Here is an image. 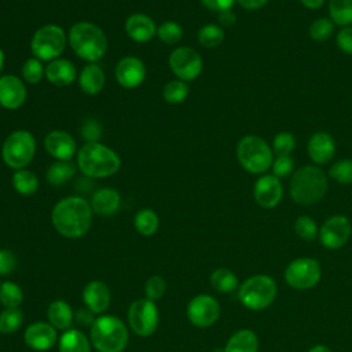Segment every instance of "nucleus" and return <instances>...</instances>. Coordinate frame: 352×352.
I'll use <instances>...</instances> for the list:
<instances>
[{
	"mask_svg": "<svg viewBox=\"0 0 352 352\" xmlns=\"http://www.w3.org/2000/svg\"><path fill=\"white\" fill-rule=\"evenodd\" d=\"M23 301L21 286L12 280L0 283V302L4 308H19Z\"/></svg>",
	"mask_w": 352,
	"mask_h": 352,
	"instance_id": "nucleus-34",
	"label": "nucleus"
},
{
	"mask_svg": "<svg viewBox=\"0 0 352 352\" xmlns=\"http://www.w3.org/2000/svg\"><path fill=\"white\" fill-rule=\"evenodd\" d=\"M76 173V165L70 161H56L54 162L45 173V179L52 186H62Z\"/></svg>",
	"mask_w": 352,
	"mask_h": 352,
	"instance_id": "nucleus-33",
	"label": "nucleus"
},
{
	"mask_svg": "<svg viewBox=\"0 0 352 352\" xmlns=\"http://www.w3.org/2000/svg\"><path fill=\"white\" fill-rule=\"evenodd\" d=\"M224 29L217 23H206L198 30V43L205 48H216L224 41Z\"/></svg>",
	"mask_w": 352,
	"mask_h": 352,
	"instance_id": "nucleus-35",
	"label": "nucleus"
},
{
	"mask_svg": "<svg viewBox=\"0 0 352 352\" xmlns=\"http://www.w3.org/2000/svg\"><path fill=\"white\" fill-rule=\"evenodd\" d=\"M91 208L99 216H111L120 209L121 195L117 190L110 187L99 188L91 198Z\"/></svg>",
	"mask_w": 352,
	"mask_h": 352,
	"instance_id": "nucleus-23",
	"label": "nucleus"
},
{
	"mask_svg": "<svg viewBox=\"0 0 352 352\" xmlns=\"http://www.w3.org/2000/svg\"><path fill=\"white\" fill-rule=\"evenodd\" d=\"M12 187L21 195H32L38 188V177L28 169H18L12 175Z\"/></svg>",
	"mask_w": 352,
	"mask_h": 352,
	"instance_id": "nucleus-31",
	"label": "nucleus"
},
{
	"mask_svg": "<svg viewBox=\"0 0 352 352\" xmlns=\"http://www.w3.org/2000/svg\"><path fill=\"white\" fill-rule=\"evenodd\" d=\"M18 258L10 249H0V276L12 274L16 268Z\"/></svg>",
	"mask_w": 352,
	"mask_h": 352,
	"instance_id": "nucleus-47",
	"label": "nucleus"
},
{
	"mask_svg": "<svg viewBox=\"0 0 352 352\" xmlns=\"http://www.w3.org/2000/svg\"><path fill=\"white\" fill-rule=\"evenodd\" d=\"M36 153V139L25 129L10 133L1 146V158L4 164L15 170L26 168Z\"/></svg>",
	"mask_w": 352,
	"mask_h": 352,
	"instance_id": "nucleus-8",
	"label": "nucleus"
},
{
	"mask_svg": "<svg viewBox=\"0 0 352 352\" xmlns=\"http://www.w3.org/2000/svg\"><path fill=\"white\" fill-rule=\"evenodd\" d=\"M77 166L91 179L113 176L121 166L120 155L99 142H87L77 150Z\"/></svg>",
	"mask_w": 352,
	"mask_h": 352,
	"instance_id": "nucleus-3",
	"label": "nucleus"
},
{
	"mask_svg": "<svg viewBox=\"0 0 352 352\" xmlns=\"http://www.w3.org/2000/svg\"><path fill=\"white\" fill-rule=\"evenodd\" d=\"M78 85L87 95H98L104 87V73L96 63H88L78 76Z\"/></svg>",
	"mask_w": 352,
	"mask_h": 352,
	"instance_id": "nucleus-25",
	"label": "nucleus"
},
{
	"mask_svg": "<svg viewBox=\"0 0 352 352\" xmlns=\"http://www.w3.org/2000/svg\"><path fill=\"white\" fill-rule=\"evenodd\" d=\"M336 44L346 55H352V26H344L337 32Z\"/></svg>",
	"mask_w": 352,
	"mask_h": 352,
	"instance_id": "nucleus-48",
	"label": "nucleus"
},
{
	"mask_svg": "<svg viewBox=\"0 0 352 352\" xmlns=\"http://www.w3.org/2000/svg\"><path fill=\"white\" fill-rule=\"evenodd\" d=\"M278 294L276 280L267 274H256L238 287L239 302L250 311H264L271 307Z\"/></svg>",
	"mask_w": 352,
	"mask_h": 352,
	"instance_id": "nucleus-6",
	"label": "nucleus"
},
{
	"mask_svg": "<svg viewBox=\"0 0 352 352\" xmlns=\"http://www.w3.org/2000/svg\"><path fill=\"white\" fill-rule=\"evenodd\" d=\"M209 280L213 289H216L220 293H231L234 290H238L241 285L238 276L228 268H216L210 274Z\"/></svg>",
	"mask_w": 352,
	"mask_h": 352,
	"instance_id": "nucleus-30",
	"label": "nucleus"
},
{
	"mask_svg": "<svg viewBox=\"0 0 352 352\" xmlns=\"http://www.w3.org/2000/svg\"><path fill=\"white\" fill-rule=\"evenodd\" d=\"M128 338L129 333L125 323L114 315L95 318L89 330V341L98 352H122Z\"/></svg>",
	"mask_w": 352,
	"mask_h": 352,
	"instance_id": "nucleus-5",
	"label": "nucleus"
},
{
	"mask_svg": "<svg viewBox=\"0 0 352 352\" xmlns=\"http://www.w3.org/2000/svg\"><path fill=\"white\" fill-rule=\"evenodd\" d=\"M82 301L94 314L104 312L110 305V290L102 280H91L82 289Z\"/></svg>",
	"mask_w": 352,
	"mask_h": 352,
	"instance_id": "nucleus-21",
	"label": "nucleus"
},
{
	"mask_svg": "<svg viewBox=\"0 0 352 352\" xmlns=\"http://www.w3.org/2000/svg\"><path fill=\"white\" fill-rule=\"evenodd\" d=\"M4 60H6V55H4V51L0 48V72L3 70V66H4Z\"/></svg>",
	"mask_w": 352,
	"mask_h": 352,
	"instance_id": "nucleus-55",
	"label": "nucleus"
},
{
	"mask_svg": "<svg viewBox=\"0 0 352 352\" xmlns=\"http://www.w3.org/2000/svg\"><path fill=\"white\" fill-rule=\"evenodd\" d=\"M235 1L236 0H201L204 7H206L208 10L216 11V12L231 10Z\"/></svg>",
	"mask_w": 352,
	"mask_h": 352,
	"instance_id": "nucleus-49",
	"label": "nucleus"
},
{
	"mask_svg": "<svg viewBox=\"0 0 352 352\" xmlns=\"http://www.w3.org/2000/svg\"><path fill=\"white\" fill-rule=\"evenodd\" d=\"M307 352H333L327 345H323V344H318V345H314L311 346Z\"/></svg>",
	"mask_w": 352,
	"mask_h": 352,
	"instance_id": "nucleus-54",
	"label": "nucleus"
},
{
	"mask_svg": "<svg viewBox=\"0 0 352 352\" xmlns=\"http://www.w3.org/2000/svg\"><path fill=\"white\" fill-rule=\"evenodd\" d=\"M307 154L312 160L314 165H324L336 154V140L334 138L323 131L315 132L307 143Z\"/></svg>",
	"mask_w": 352,
	"mask_h": 352,
	"instance_id": "nucleus-20",
	"label": "nucleus"
},
{
	"mask_svg": "<svg viewBox=\"0 0 352 352\" xmlns=\"http://www.w3.org/2000/svg\"><path fill=\"white\" fill-rule=\"evenodd\" d=\"M94 312L91 309H88L87 307L85 308H80L74 312V320L78 323V324H82V326H92L95 318H94Z\"/></svg>",
	"mask_w": 352,
	"mask_h": 352,
	"instance_id": "nucleus-50",
	"label": "nucleus"
},
{
	"mask_svg": "<svg viewBox=\"0 0 352 352\" xmlns=\"http://www.w3.org/2000/svg\"><path fill=\"white\" fill-rule=\"evenodd\" d=\"M25 344L33 351H47L58 341V330L50 322H34L23 331Z\"/></svg>",
	"mask_w": 352,
	"mask_h": 352,
	"instance_id": "nucleus-16",
	"label": "nucleus"
},
{
	"mask_svg": "<svg viewBox=\"0 0 352 352\" xmlns=\"http://www.w3.org/2000/svg\"><path fill=\"white\" fill-rule=\"evenodd\" d=\"M272 175L278 179L290 177L296 170V164L292 155H283V157H275L271 165Z\"/></svg>",
	"mask_w": 352,
	"mask_h": 352,
	"instance_id": "nucleus-45",
	"label": "nucleus"
},
{
	"mask_svg": "<svg viewBox=\"0 0 352 352\" xmlns=\"http://www.w3.org/2000/svg\"><path fill=\"white\" fill-rule=\"evenodd\" d=\"M166 290V282L161 275H153L146 280L144 285V296L147 300L157 301L161 300Z\"/></svg>",
	"mask_w": 352,
	"mask_h": 352,
	"instance_id": "nucleus-44",
	"label": "nucleus"
},
{
	"mask_svg": "<svg viewBox=\"0 0 352 352\" xmlns=\"http://www.w3.org/2000/svg\"><path fill=\"white\" fill-rule=\"evenodd\" d=\"M160 312L154 301L140 298L133 301L128 308V324L139 337L151 336L158 326Z\"/></svg>",
	"mask_w": 352,
	"mask_h": 352,
	"instance_id": "nucleus-11",
	"label": "nucleus"
},
{
	"mask_svg": "<svg viewBox=\"0 0 352 352\" xmlns=\"http://www.w3.org/2000/svg\"><path fill=\"white\" fill-rule=\"evenodd\" d=\"M67 40L74 54L88 63H96L107 50L104 32L92 22L74 23L69 30Z\"/></svg>",
	"mask_w": 352,
	"mask_h": 352,
	"instance_id": "nucleus-4",
	"label": "nucleus"
},
{
	"mask_svg": "<svg viewBox=\"0 0 352 352\" xmlns=\"http://www.w3.org/2000/svg\"><path fill=\"white\" fill-rule=\"evenodd\" d=\"M187 319L197 327H210L220 316L219 301L206 293L197 294L187 304Z\"/></svg>",
	"mask_w": 352,
	"mask_h": 352,
	"instance_id": "nucleus-14",
	"label": "nucleus"
},
{
	"mask_svg": "<svg viewBox=\"0 0 352 352\" xmlns=\"http://www.w3.org/2000/svg\"><path fill=\"white\" fill-rule=\"evenodd\" d=\"M25 82L12 74L0 77V106L7 110L19 109L26 100Z\"/></svg>",
	"mask_w": 352,
	"mask_h": 352,
	"instance_id": "nucleus-18",
	"label": "nucleus"
},
{
	"mask_svg": "<svg viewBox=\"0 0 352 352\" xmlns=\"http://www.w3.org/2000/svg\"><path fill=\"white\" fill-rule=\"evenodd\" d=\"M326 0H300V3L308 10H318L324 4Z\"/></svg>",
	"mask_w": 352,
	"mask_h": 352,
	"instance_id": "nucleus-53",
	"label": "nucleus"
},
{
	"mask_svg": "<svg viewBox=\"0 0 352 352\" xmlns=\"http://www.w3.org/2000/svg\"><path fill=\"white\" fill-rule=\"evenodd\" d=\"M223 351L224 352H257L258 337L250 329H239L230 336Z\"/></svg>",
	"mask_w": 352,
	"mask_h": 352,
	"instance_id": "nucleus-26",
	"label": "nucleus"
},
{
	"mask_svg": "<svg viewBox=\"0 0 352 352\" xmlns=\"http://www.w3.org/2000/svg\"><path fill=\"white\" fill-rule=\"evenodd\" d=\"M91 345L88 337L76 329L65 330L58 340L59 352H91Z\"/></svg>",
	"mask_w": 352,
	"mask_h": 352,
	"instance_id": "nucleus-28",
	"label": "nucleus"
},
{
	"mask_svg": "<svg viewBox=\"0 0 352 352\" xmlns=\"http://www.w3.org/2000/svg\"><path fill=\"white\" fill-rule=\"evenodd\" d=\"M217 25L221 26V28H232L236 22V15L235 12L231 10H226V11H221L219 12V16H217Z\"/></svg>",
	"mask_w": 352,
	"mask_h": 352,
	"instance_id": "nucleus-51",
	"label": "nucleus"
},
{
	"mask_svg": "<svg viewBox=\"0 0 352 352\" xmlns=\"http://www.w3.org/2000/svg\"><path fill=\"white\" fill-rule=\"evenodd\" d=\"M327 176L340 184H351L352 183V160L342 158L336 161L330 166Z\"/></svg>",
	"mask_w": 352,
	"mask_h": 352,
	"instance_id": "nucleus-41",
	"label": "nucleus"
},
{
	"mask_svg": "<svg viewBox=\"0 0 352 352\" xmlns=\"http://www.w3.org/2000/svg\"><path fill=\"white\" fill-rule=\"evenodd\" d=\"M65 30L54 23L38 28L30 41V50L34 58L40 60H54L60 56L66 47Z\"/></svg>",
	"mask_w": 352,
	"mask_h": 352,
	"instance_id": "nucleus-9",
	"label": "nucleus"
},
{
	"mask_svg": "<svg viewBox=\"0 0 352 352\" xmlns=\"http://www.w3.org/2000/svg\"><path fill=\"white\" fill-rule=\"evenodd\" d=\"M116 80L124 88L132 89L139 87L146 78V66L136 56H124L116 65Z\"/></svg>",
	"mask_w": 352,
	"mask_h": 352,
	"instance_id": "nucleus-17",
	"label": "nucleus"
},
{
	"mask_svg": "<svg viewBox=\"0 0 352 352\" xmlns=\"http://www.w3.org/2000/svg\"><path fill=\"white\" fill-rule=\"evenodd\" d=\"M270 0H236V3L249 11H254V10H260L263 8Z\"/></svg>",
	"mask_w": 352,
	"mask_h": 352,
	"instance_id": "nucleus-52",
	"label": "nucleus"
},
{
	"mask_svg": "<svg viewBox=\"0 0 352 352\" xmlns=\"http://www.w3.org/2000/svg\"><path fill=\"white\" fill-rule=\"evenodd\" d=\"M22 76L28 84H38L45 76V69L43 67L41 60L34 56L26 59L22 66Z\"/></svg>",
	"mask_w": 352,
	"mask_h": 352,
	"instance_id": "nucleus-42",
	"label": "nucleus"
},
{
	"mask_svg": "<svg viewBox=\"0 0 352 352\" xmlns=\"http://www.w3.org/2000/svg\"><path fill=\"white\" fill-rule=\"evenodd\" d=\"M285 280L294 290H309L322 278V267L316 258L298 257L292 260L285 270Z\"/></svg>",
	"mask_w": 352,
	"mask_h": 352,
	"instance_id": "nucleus-10",
	"label": "nucleus"
},
{
	"mask_svg": "<svg viewBox=\"0 0 352 352\" xmlns=\"http://www.w3.org/2000/svg\"><path fill=\"white\" fill-rule=\"evenodd\" d=\"M77 76L74 65L67 59H54L45 67L47 80L56 87L70 85Z\"/></svg>",
	"mask_w": 352,
	"mask_h": 352,
	"instance_id": "nucleus-24",
	"label": "nucleus"
},
{
	"mask_svg": "<svg viewBox=\"0 0 352 352\" xmlns=\"http://www.w3.org/2000/svg\"><path fill=\"white\" fill-rule=\"evenodd\" d=\"M271 148L274 151L275 157H283V155H292V153L296 148V138L292 132L282 131L276 133L272 139Z\"/></svg>",
	"mask_w": 352,
	"mask_h": 352,
	"instance_id": "nucleus-40",
	"label": "nucleus"
},
{
	"mask_svg": "<svg viewBox=\"0 0 352 352\" xmlns=\"http://www.w3.org/2000/svg\"><path fill=\"white\" fill-rule=\"evenodd\" d=\"M294 232L298 238L305 242H312L319 236V227L318 223L308 214H301L294 220L293 224Z\"/></svg>",
	"mask_w": 352,
	"mask_h": 352,
	"instance_id": "nucleus-36",
	"label": "nucleus"
},
{
	"mask_svg": "<svg viewBox=\"0 0 352 352\" xmlns=\"http://www.w3.org/2000/svg\"><path fill=\"white\" fill-rule=\"evenodd\" d=\"M188 92H190V88L186 84V81L172 80L165 84L164 89H162V96L168 103L179 104L187 98Z\"/></svg>",
	"mask_w": 352,
	"mask_h": 352,
	"instance_id": "nucleus-39",
	"label": "nucleus"
},
{
	"mask_svg": "<svg viewBox=\"0 0 352 352\" xmlns=\"http://www.w3.org/2000/svg\"><path fill=\"white\" fill-rule=\"evenodd\" d=\"M125 32L133 41L147 43L157 34V26L148 15L135 12L126 18Z\"/></svg>",
	"mask_w": 352,
	"mask_h": 352,
	"instance_id": "nucleus-22",
	"label": "nucleus"
},
{
	"mask_svg": "<svg viewBox=\"0 0 352 352\" xmlns=\"http://www.w3.org/2000/svg\"><path fill=\"white\" fill-rule=\"evenodd\" d=\"M81 135L87 142H98L102 135V124L96 118H88L82 122Z\"/></svg>",
	"mask_w": 352,
	"mask_h": 352,
	"instance_id": "nucleus-46",
	"label": "nucleus"
},
{
	"mask_svg": "<svg viewBox=\"0 0 352 352\" xmlns=\"http://www.w3.org/2000/svg\"><path fill=\"white\" fill-rule=\"evenodd\" d=\"M329 15L334 25L352 26V0H329Z\"/></svg>",
	"mask_w": 352,
	"mask_h": 352,
	"instance_id": "nucleus-32",
	"label": "nucleus"
},
{
	"mask_svg": "<svg viewBox=\"0 0 352 352\" xmlns=\"http://www.w3.org/2000/svg\"><path fill=\"white\" fill-rule=\"evenodd\" d=\"M47 319L56 330H69L73 320L74 312L72 307L63 300H54L47 309Z\"/></svg>",
	"mask_w": 352,
	"mask_h": 352,
	"instance_id": "nucleus-27",
	"label": "nucleus"
},
{
	"mask_svg": "<svg viewBox=\"0 0 352 352\" xmlns=\"http://www.w3.org/2000/svg\"><path fill=\"white\" fill-rule=\"evenodd\" d=\"M274 158L271 146L257 135H246L236 144V160L252 175H264L271 169Z\"/></svg>",
	"mask_w": 352,
	"mask_h": 352,
	"instance_id": "nucleus-7",
	"label": "nucleus"
},
{
	"mask_svg": "<svg viewBox=\"0 0 352 352\" xmlns=\"http://www.w3.org/2000/svg\"><path fill=\"white\" fill-rule=\"evenodd\" d=\"M23 323V314L19 308H4L0 312V333L11 334Z\"/></svg>",
	"mask_w": 352,
	"mask_h": 352,
	"instance_id": "nucleus-38",
	"label": "nucleus"
},
{
	"mask_svg": "<svg viewBox=\"0 0 352 352\" xmlns=\"http://www.w3.org/2000/svg\"><path fill=\"white\" fill-rule=\"evenodd\" d=\"M157 36L165 44H176L183 36V29L177 22L166 21L157 28Z\"/></svg>",
	"mask_w": 352,
	"mask_h": 352,
	"instance_id": "nucleus-43",
	"label": "nucleus"
},
{
	"mask_svg": "<svg viewBox=\"0 0 352 352\" xmlns=\"http://www.w3.org/2000/svg\"><path fill=\"white\" fill-rule=\"evenodd\" d=\"M329 187L327 173L318 165H304L294 170L289 182L290 198L301 206L318 204Z\"/></svg>",
	"mask_w": 352,
	"mask_h": 352,
	"instance_id": "nucleus-2",
	"label": "nucleus"
},
{
	"mask_svg": "<svg viewBox=\"0 0 352 352\" xmlns=\"http://www.w3.org/2000/svg\"><path fill=\"white\" fill-rule=\"evenodd\" d=\"M45 151L58 161H70L77 153V143L66 131H51L44 139Z\"/></svg>",
	"mask_w": 352,
	"mask_h": 352,
	"instance_id": "nucleus-19",
	"label": "nucleus"
},
{
	"mask_svg": "<svg viewBox=\"0 0 352 352\" xmlns=\"http://www.w3.org/2000/svg\"><path fill=\"white\" fill-rule=\"evenodd\" d=\"M352 235V223L344 214H333L319 228V242L329 250H337L346 245Z\"/></svg>",
	"mask_w": 352,
	"mask_h": 352,
	"instance_id": "nucleus-12",
	"label": "nucleus"
},
{
	"mask_svg": "<svg viewBox=\"0 0 352 352\" xmlns=\"http://www.w3.org/2000/svg\"><path fill=\"white\" fill-rule=\"evenodd\" d=\"M169 67L179 80L192 81L201 74L204 62L191 47H177L169 55Z\"/></svg>",
	"mask_w": 352,
	"mask_h": 352,
	"instance_id": "nucleus-13",
	"label": "nucleus"
},
{
	"mask_svg": "<svg viewBox=\"0 0 352 352\" xmlns=\"http://www.w3.org/2000/svg\"><path fill=\"white\" fill-rule=\"evenodd\" d=\"M253 198L258 206L274 209L283 198V184L280 179L271 175H261L253 186Z\"/></svg>",
	"mask_w": 352,
	"mask_h": 352,
	"instance_id": "nucleus-15",
	"label": "nucleus"
},
{
	"mask_svg": "<svg viewBox=\"0 0 352 352\" xmlns=\"http://www.w3.org/2000/svg\"><path fill=\"white\" fill-rule=\"evenodd\" d=\"M133 226L135 230L143 235V236H151L157 232L158 227H160V219L158 214L148 208L140 209L139 212H136L135 217H133Z\"/></svg>",
	"mask_w": 352,
	"mask_h": 352,
	"instance_id": "nucleus-29",
	"label": "nucleus"
},
{
	"mask_svg": "<svg viewBox=\"0 0 352 352\" xmlns=\"http://www.w3.org/2000/svg\"><path fill=\"white\" fill-rule=\"evenodd\" d=\"M91 204L78 195L58 201L51 213L54 228L65 238H80L85 235L92 223Z\"/></svg>",
	"mask_w": 352,
	"mask_h": 352,
	"instance_id": "nucleus-1",
	"label": "nucleus"
},
{
	"mask_svg": "<svg viewBox=\"0 0 352 352\" xmlns=\"http://www.w3.org/2000/svg\"><path fill=\"white\" fill-rule=\"evenodd\" d=\"M334 22L327 16H320L312 21L308 28V34L314 41L323 43L334 33Z\"/></svg>",
	"mask_w": 352,
	"mask_h": 352,
	"instance_id": "nucleus-37",
	"label": "nucleus"
}]
</instances>
